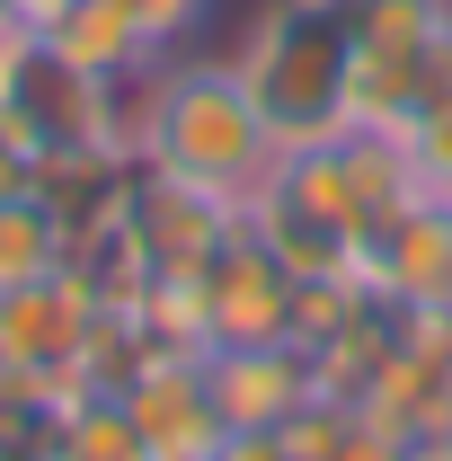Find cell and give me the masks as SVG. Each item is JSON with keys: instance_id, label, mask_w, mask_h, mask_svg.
<instances>
[{"instance_id": "cell-17", "label": "cell", "mask_w": 452, "mask_h": 461, "mask_svg": "<svg viewBox=\"0 0 452 461\" xmlns=\"http://www.w3.org/2000/svg\"><path fill=\"white\" fill-rule=\"evenodd\" d=\"M408 461H452V426H426V435H408Z\"/></svg>"}, {"instance_id": "cell-7", "label": "cell", "mask_w": 452, "mask_h": 461, "mask_svg": "<svg viewBox=\"0 0 452 461\" xmlns=\"http://www.w3.org/2000/svg\"><path fill=\"white\" fill-rule=\"evenodd\" d=\"M355 285L399 302V311H452V204L444 195H417L382 230H364Z\"/></svg>"}, {"instance_id": "cell-1", "label": "cell", "mask_w": 452, "mask_h": 461, "mask_svg": "<svg viewBox=\"0 0 452 461\" xmlns=\"http://www.w3.org/2000/svg\"><path fill=\"white\" fill-rule=\"evenodd\" d=\"M222 54L240 62L276 151H311L355 124V0H258Z\"/></svg>"}, {"instance_id": "cell-10", "label": "cell", "mask_w": 452, "mask_h": 461, "mask_svg": "<svg viewBox=\"0 0 452 461\" xmlns=\"http://www.w3.org/2000/svg\"><path fill=\"white\" fill-rule=\"evenodd\" d=\"M124 417L151 461H213V444L231 435L213 408V382H204V355H151L124 382Z\"/></svg>"}, {"instance_id": "cell-2", "label": "cell", "mask_w": 452, "mask_h": 461, "mask_svg": "<svg viewBox=\"0 0 452 461\" xmlns=\"http://www.w3.org/2000/svg\"><path fill=\"white\" fill-rule=\"evenodd\" d=\"M142 160L204 186V195H222V204H249L276 177L284 151L267 133V115H258V98H249V80H240V62L186 45V54L160 62V107H151Z\"/></svg>"}, {"instance_id": "cell-3", "label": "cell", "mask_w": 452, "mask_h": 461, "mask_svg": "<svg viewBox=\"0 0 452 461\" xmlns=\"http://www.w3.org/2000/svg\"><path fill=\"white\" fill-rule=\"evenodd\" d=\"M240 222L267 240V258H276L293 285H338V276H355V258H364V222H355V204L338 195L320 142L311 151H284L276 177L240 204Z\"/></svg>"}, {"instance_id": "cell-11", "label": "cell", "mask_w": 452, "mask_h": 461, "mask_svg": "<svg viewBox=\"0 0 452 461\" xmlns=\"http://www.w3.org/2000/svg\"><path fill=\"white\" fill-rule=\"evenodd\" d=\"M204 382H213V408L222 426H293L302 408L320 400V373L293 338L276 346H204Z\"/></svg>"}, {"instance_id": "cell-16", "label": "cell", "mask_w": 452, "mask_h": 461, "mask_svg": "<svg viewBox=\"0 0 452 461\" xmlns=\"http://www.w3.org/2000/svg\"><path fill=\"white\" fill-rule=\"evenodd\" d=\"M62 9H71V0H0V18H9V27H27V36L62 27Z\"/></svg>"}, {"instance_id": "cell-4", "label": "cell", "mask_w": 452, "mask_h": 461, "mask_svg": "<svg viewBox=\"0 0 452 461\" xmlns=\"http://www.w3.org/2000/svg\"><path fill=\"white\" fill-rule=\"evenodd\" d=\"M0 124H9L36 160L89 151V142H107V80L80 71L54 36L9 27V45H0Z\"/></svg>"}, {"instance_id": "cell-13", "label": "cell", "mask_w": 452, "mask_h": 461, "mask_svg": "<svg viewBox=\"0 0 452 461\" xmlns=\"http://www.w3.org/2000/svg\"><path fill=\"white\" fill-rule=\"evenodd\" d=\"M45 36H54L80 71H98V80L133 71V62H151V45L133 36V18H124L115 0H71V9H62V27H45Z\"/></svg>"}, {"instance_id": "cell-8", "label": "cell", "mask_w": 452, "mask_h": 461, "mask_svg": "<svg viewBox=\"0 0 452 461\" xmlns=\"http://www.w3.org/2000/svg\"><path fill=\"white\" fill-rule=\"evenodd\" d=\"M124 222L142 240L151 276H204V258L240 230V204H222V195H204V186H186V177H169V169H151V160H133Z\"/></svg>"}, {"instance_id": "cell-6", "label": "cell", "mask_w": 452, "mask_h": 461, "mask_svg": "<svg viewBox=\"0 0 452 461\" xmlns=\"http://www.w3.org/2000/svg\"><path fill=\"white\" fill-rule=\"evenodd\" d=\"M204 346H276V338H293V276H284L276 258H267V240L240 222L204 258Z\"/></svg>"}, {"instance_id": "cell-18", "label": "cell", "mask_w": 452, "mask_h": 461, "mask_svg": "<svg viewBox=\"0 0 452 461\" xmlns=\"http://www.w3.org/2000/svg\"><path fill=\"white\" fill-rule=\"evenodd\" d=\"M124 461H151V453H124Z\"/></svg>"}, {"instance_id": "cell-12", "label": "cell", "mask_w": 452, "mask_h": 461, "mask_svg": "<svg viewBox=\"0 0 452 461\" xmlns=\"http://www.w3.org/2000/svg\"><path fill=\"white\" fill-rule=\"evenodd\" d=\"M62 258H71V222H62L54 204H45L36 186L0 195V293L62 276Z\"/></svg>"}, {"instance_id": "cell-9", "label": "cell", "mask_w": 452, "mask_h": 461, "mask_svg": "<svg viewBox=\"0 0 452 461\" xmlns=\"http://www.w3.org/2000/svg\"><path fill=\"white\" fill-rule=\"evenodd\" d=\"M89 329H98V302L71 276L0 293V373H36V382L71 391L80 382V355H89Z\"/></svg>"}, {"instance_id": "cell-14", "label": "cell", "mask_w": 452, "mask_h": 461, "mask_svg": "<svg viewBox=\"0 0 452 461\" xmlns=\"http://www.w3.org/2000/svg\"><path fill=\"white\" fill-rule=\"evenodd\" d=\"M124 18H133V36L151 45V54H186L195 45V27L213 18V0H115Z\"/></svg>"}, {"instance_id": "cell-15", "label": "cell", "mask_w": 452, "mask_h": 461, "mask_svg": "<svg viewBox=\"0 0 452 461\" xmlns=\"http://www.w3.org/2000/svg\"><path fill=\"white\" fill-rule=\"evenodd\" d=\"M408 160H417V186L452 204V98H444V107H426L417 124H408Z\"/></svg>"}, {"instance_id": "cell-5", "label": "cell", "mask_w": 452, "mask_h": 461, "mask_svg": "<svg viewBox=\"0 0 452 461\" xmlns=\"http://www.w3.org/2000/svg\"><path fill=\"white\" fill-rule=\"evenodd\" d=\"M452 27V0H355V124H399L417 115L426 54Z\"/></svg>"}]
</instances>
